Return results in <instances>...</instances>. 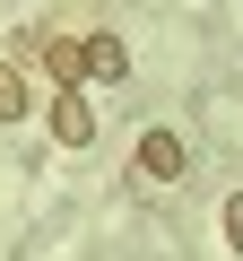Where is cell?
<instances>
[{"mask_svg":"<svg viewBox=\"0 0 243 261\" xmlns=\"http://www.w3.org/2000/svg\"><path fill=\"white\" fill-rule=\"evenodd\" d=\"M131 166H139V183H183L191 148H183V130H157V122H148V130H139V157H131Z\"/></svg>","mask_w":243,"mask_h":261,"instance_id":"obj_1","label":"cell"},{"mask_svg":"<svg viewBox=\"0 0 243 261\" xmlns=\"http://www.w3.org/2000/svg\"><path fill=\"white\" fill-rule=\"evenodd\" d=\"M52 140H61V148H87V140H96V105H87V87H61V96H52Z\"/></svg>","mask_w":243,"mask_h":261,"instance_id":"obj_2","label":"cell"},{"mask_svg":"<svg viewBox=\"0 0 243 261\" xmlns=\"http://www.w3.org/2000/svg\"><path fill=\"white\" fill-rule=\"evenodd\" d=\"M35 61H44L61 87H87V35H44V44H35Z\"/></svg>","mask_w":243,"mask_h":261,"instance_id":"obj_3","label":"cell"},{"mask_svg":"<svg viewBox=\"0 0 243 261\" xmlns=\"http://www.w3.org/2000/svg\"><path fill=\"white\" fill-rule=\"evenodd\" d=\"M131 79V44L122 35H87V87H122Z\"/></svg>","mask_w":243,"mask_h":261,"instance_id":"obj_4","label":"cell"},{"mask_svg":"<svg viewBox=\"0 0 243 261\" xmlns=\"http://www.w3.org/2000/svg\"><path fill=\"white\" fill-rule=\"evenodd\" d=\"M26 61H0V122H26Z\"/></svg>","mask_w":243,"mask_h":261,"instance_id":"obj_5","label":"cell"},{"mask_svg":"<svg viewBox=\"0 0 243 261\" xmlns=\"http://www.w3.org/2000/svg\"><path fill=\"white\" fill-rule=\"evenodd\" d=\"M226 244L243 252V192H226Z\"/></svg>","mask_w":243,"mask_h":261,"instance_id":"obj_6","label":"cell"}]
</instances>
